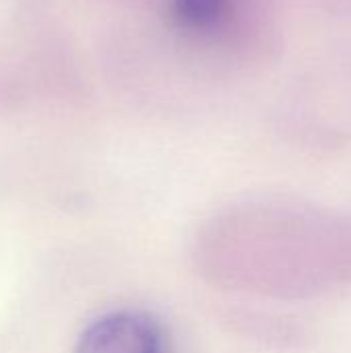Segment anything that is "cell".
<instances>
[{
	"mask_svg": "<svg viewBox=\"0 0 351 353\" xmlns=\"http://www.w3.org/2000/svg\"><path fill=\"white\" fill-rule=\"evenodd\" d=\"M77 353H161V333L147 314L114 312L81 335Z\"/></svg>",
	"mask_w": 351,
	"mask_h": 353,
	"instance_id": "1",
	"label": "cell"
}]
</instances>
